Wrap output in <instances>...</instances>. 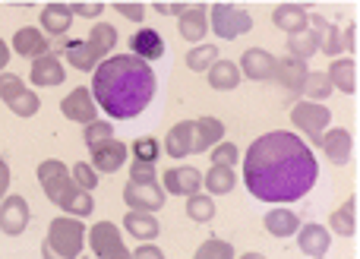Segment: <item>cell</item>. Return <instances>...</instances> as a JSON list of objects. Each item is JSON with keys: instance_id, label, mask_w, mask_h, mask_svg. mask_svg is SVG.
<instances>
[{"instance_id": "18", "label": "cell", "mask_w": 360, "mask_h": 259, "mask_svg": "<svg viewBox=\"0 0 360 259\" xmlns=\"http://www.w3.org/2000/svg\"><path fill=\"white\" fill-rule=\"evenodd\" d=\"M297 244L300 250H304L310 259H326V253H329L332 247V234L326 225H300L297 228Z\"/></svg>"}, {"instance_id": "53", "label": "cell", "mask_w": 360, "mask_h": 259, "mask_svg": "<svg viewBox=\"0 0 360 259\" xmlns=\"http://www.w3.org/2000/svg\"><path fill=\"white\" fill-rule=\"evenodd\" d=\"M86 259H89V256H86Z\"/></svg>"}, {"instance_id": "50", "label": "cell", "mask_w": 360, "mask_h": 259, "mask_svg": "<svg viewBox=\"0 0 360 259\" xmlns=\"http://www.w3.org/2000/svg\"><path fill=\"white\" fill-rule=\"evenodd\" d=\"M6 187H10V165L0 158V199L6 196Z\"/></svg>"}, {"instance_id": "30", "label": "cell", "mask_w": 360, "mask_h": 259, "mask_svg": "<svg viewBox=\"0 0 360 259\" xmlns=\"http://www.w3.org/2000/svg\"><path fill=\"white\" fill-rule=\"evenodd\" d=\"M262 225H266V231L272 237H291V234H297L300 218H297V212H291V209H272V212H266Z\"/></svg>"}, {"instance_id": "16", "label": "cell", "mask_w": 360, "mask_h": 259, "mask_svg": "<svg viewBox=\"0 0 360 259\" xmlns=\"http://www.w3.org/2000/svg\"><path fill=\"white\" fill-rule=\"evenodd\" d=\"M29 80H32V86H38V89L60 86V82L67 80V70H63L60 57H54V54H41V57H35V61H32Z\"/></svg>"}, {"instance_id": "2", "label": "cell", "mask_w": 360, "mask_h": 259, "mask_svg": "<svg viewBox=\"0 0 360 259\" xmlns=\"http://www.w3.org/2000/svg\"><path fill=\"white\" fill-rule=\"evenodd\" d=\"M155 70L133 54H114L92 73V101L114 120H130L155 99Z\"/></svg>"}, {"instance_id": "34", "label": "cell", "mask_w": 360, "mask_h": 259, "mask_svg": "<svg viewBox=\"0 0 360 259\" xmlns=\"http://www.w3.org/2000/svg\"><path fill=\"white\" fill-rule=\"evenodd\" d=\"M319 44H323L319 32H297V35L288 38V57H297V61L307 63L319 51Z\"/></svg>"}, {"instance_id": "28", "label": "cell", "mask_w": 360, "mask_h": 259, "mask_svg": "<svg viewBox=\"0 0 360 259\" xmlns=\"http://www.w3.org/2000/svg\"><path fill=\"white\" fill-rule=\"evenodd\" d=\"M313 32H319V38H323V44H319V51L329 57H342V51H348V44H345V35L338 25L326 23L323 16H313Z\"/></svg>"}, {"instance_id": "42", "label": "cell", "mask_w": 360, "mask_h": 259, "mask_svg": "<svg viewBox=\"0 0 360 259\" xmlns=\"http://www.w3.org/2000/svg\"><path fill=\"white\" fill-rule=\"evenodd\" d=\"M212 152V165H224V168H234L240 161V152H237L234 142H218V146L209 149Z\"/></svg>"}, {"instance_id": "12", "label": "cell", "mask_w": 360, "mask_h": 259, "mask_svg": "<svg viewBox=\"0 0 360 259\" xmlns=\"http://www.w3.org/2000/svg\"><path fill=\"white\" fill-rule=\"evenodd\" d=\"M124 203L133 212H158L165 206V190L158 184H127Z\"/></svg>"}, {"instance_id": "9", "label": "cell", "mask_w": 360, "mask_h": 259, "mask_svg": "<svg viewBox=\"0 0 360 259\" xmlns=\"http://www.w3.org/2000/svg\"><path fill=\"white\" fill-rule=\"evenodd\" d=\"M60 111H63V118H67V120L82 124V127H89V124H95V120H98V105L92 101V92H89V89H82V86L73 89V92L60 101Z\"/></svg>"}, {"instance_id": "21", "label": "cell", "mask_w": 360, "mask_h": 259, "mask_svg": "<svg viewBox=\"0 0 360 259\" xmlns=\"http://www.w3.org/2000/svg\"><path fill=\"white\" fill-rule=\"evenodd\" d=\"M272 23L278 25L288 35H297V32H307V23H310V13H307L304 4H278L272 13Z\"/></svg>"}, {"instance_id": "20", "label": "cell", "mask_w": 360, "mask_h": 259, "mask_svg": "<svg viewBox=\"0 0 360 259\" xmlns=\"http://www.w3.org/2000/svg\"><path fill=\"white\" fill-rule=\"evenodd\" d=\"M63 57H67L76 70H82V73H89V70H95L101 63V54L92 48L89 38H67V42H63Z\"/></svg>"}, {"instance_id": "22", "label": "cell", "mask_w": 360, "mask_h": 259, "mask_svg": "<svg viewBox=\"0 0 360 259\" xmlns=\"http://www.w3.org/2000/svg\"><path fill=\"white\" fill-rule=\"evenodd\" d=\"M224 142V124L218 118L193 120V152H209L212 146Z\"/></svg>"}, {"instance_id": "29", "label": "cell", "mask_w": 360, "mask_h": 259, "mask_svg": "<svg viewBox=\"0 0 360 259\" xmlns=\"http://www.w3.org/2000/svg\"><path fill=\"white\" fill-rule=\"evenodd\" d=\"M209 86L218 89V92H231V89H237L240 86V70H237V63L218 57V61L209 67Z\"/></svg>"}, {"instance_id": "15", "label": "cell", "mask_w": 360, "mask_h": 259, "mask_svg": "<svg viewBox=\"0 0 360 259\" xmlns=\"http://www.w3.org/2000/svg\"><path fill=\"white\" fill-rule=\"evenodd\" d=\"M177 25H180V35L186 42L199 44L209 32V6L205 4H186V10L177 16Z\"/></svg>"}, {"instance_id": "47", "label": "cell", "mask_w": 360, "mask_h": 259, "mask_svg": "<svg viewBox=\"0 0 360 259\" xmlns=\"http://www.w3.org/2000/svg\"><path fill=\"white\" fill-rule=\"evenodd\" d=\"M105 10V4H101V0H92V4H70V13H73V16H98V13Z\"/></svg>"}, {"instance_id": "35", "label": "cell", "mask_w": 360, "mask_h": 259, "mask_svg": "<svg viewBox=\"0 0 360 259\" xmlns=\"http://www.w3.org/2000/svg\"><path fill=\"white\" fill-rule=\"evenodd\" d=\"M215 199L212 196H202V193H193V196H186V215H190V222H212L215 218Z\"/></svg>"}, {"instance_id": "38", "label": "cell", "mask_w": 360, "mask_h": 259, "mask_svg": "<svg viewBox=\"0 0 360 259\" xmlns=\"http://www.w3.org/2000/svg\"><path fill=\"white\" fill-rule=\"evenodd\" d=\"M218 61V48L215 44H196V48L186 54V67L193 73H209V67Z\"/></svg>"}, {"instance_id": "19", "label": "cell", "mask_w": 360, "mask_h": 259, "mask_svg": "<svg viewBox=\"0 0 360 259\" xmlns=\"http://www.w3.org/2000/svg\"><path fill=\"white\" fill-rule=\"evenodd\" d=\"M319 146H323L326 158L332 161V165H348L351 158V149H354V136L348 133V130H326L323 139H319Z\"/></svg>"}, {"instance_id": "17", "label": "cell", "mask_w": 360, "mask_h": 259, "mask_svg": "<svg viewBox=\"0 0 360 259\" xmlns=\"http://www.w3.org/2000/svg\"><path fill=\"white\" fill-rule=\"evenodd\" d=\"M130 54H133V57H139L143 63L165 57V38H162V32L139 25V32L130 38Z\"/></svg>"}, {"instance_id": "27", "label": "cell", "mask_w": 360, "mask_h": 259, "mask_svg": "<svg viewBox=\"0 0 360 259\" xmlns=\"http://www.w3.org/2000/svg\"><path fill=\"white\" fill-rule=\"evenodd\" d=\"M329 82L332 89H342L345 95H354L357 92V63L351 57H342V61H332L329 67Z\"/></svg>"}, {"instance_id": "7", "label": "cell", "mask_w": 360, "mask_h": 259, "mask_svg": "<svg viewBox=\"0 0 360 259\" xmlns=\"http://www.w3.org/2000/svg\"><path fill=\"white\" fill-rule=\"evenodd\" d=\"M291 124L297 127L304 136H310V139L319 146L323 133L332 124V111L326 105H316V101H297V105L291 108Z\"/></svg>"}, {"instance_id": "43", "label": "cell", "mask_w": 360, "mask_h": 259, "mask_svg": "<svg viewBox=\"0 0 360 259\" xmlns=\"http://www.w3.org/2000/svg\"><path fill=\"white\" fill-rule=\"evenodd\" d=\"M86 146L89 149H95L98 142H105V139H114V127L108 124V120H95V124H89L86 127Z\"/></svg>"}, {"instance_id": "25", "label": "cell", "mask_w": 360, "mask_h": 259, "mask_svg": "<svg viewBox=\"0 0 360 259\" xmlns=\"http://www.w3.org/2000/svg\"><path fill=\"white\" fill-rule=\"evenodd\" d=\"M13 51L19 57H41L48 54V38L35 29V25H22V29L13 35Z\"/></svg>"}, {"instance_id": "26", "label": "cell", "mask_w": 360, "mask_h": 259, "mask_svg": "<svg viewBox=\"0 0 360 259\" xmlns=\"http://www.w3.org/2000/svg\"><path fill=\"white\" fill-rule=\"evenodd\" d=\"M162 149L171 158H186V155H193V120H180V124L171 127Z\"/></svg>"}, {"instance_id": "11", "label": "cell", "mask_w": 360, "mask_h": 259, "mask_svg": "<svg viewBox=\"0 0 360 259\" xmlns=\"http://www.w3.org/2000/svg\"><path fill=\"white\" fill-rule=\"evenodd\" d=\"M29 228V203H25L22 196H4L0 199V231L10 237L22 234V231Z\"/></svg>"}, {"instance_id": "13", "label": "cell", "mask_w": 360, "mask_h": 259, "mask_svg": "<svg viewBox=\"0 0 360 259\" xmlns=\"http://www.w3.org/2000/svg\"><path fill=\"white\" fill-rule=\"evenodd\" d=\"M162 187L171 193V196H193L202 187V174L193 165H180V168H168L162 177Z\"/></svg>"}, {"instance_id": "10", "label": "cell", "mask_w": 360, "mask_h": 259, "mask_svg": "<svg viewBox=\"0 0 360 259\" xmlns=\"http://www.w3.org/2000/svg\"><path fill=\"white\" fill-rule=\"evenodd\" d=\"M89 152H92L95 174H117L120 168H124L130 149H127L120 139H105V142H98L95 149H89Z\"/></svg>"}, {"instance_id": "45", "label": "cell", "mask_w": 360, "mask_h": 259, "mask_svg": "<svg viewBox=\"0 0 360 259\" xmlns=\"http://www.w3.org/2000/svg\"><path fill=\"white\" fill-rule=\"evenodd\" d=\"M114 10H117L124 19H130V23H143V16H146V6L143 4H130V0H117Z\"/></svg>"}, {"instance_id": "37", "label": "cell", "mask_w": 360, "mask_h": 259, "mask_svg": "<svg viewBox=\"0 0 360 259\" xmlns=\"http://www.w3.org/2000/svg\"><path fill=\"white\" fill-rule=\"evenodd\" d=\"M300 92H307V101L323 105V101L329 99L335 89H332V82H329V76H326V73H307V82H304V89H300Z\"/></svg>"}, {"instance_id": "36", "label": "cell", "mask_w": 360, "mask_h": 259, "mask_svg": "<svg viewBox=\"0 0 360 259\" xmlns=\"http://www.w3.org/2000/svg\"><path fill=\"white\" fill-rule=\"evenodd\" d=\"M89 42H92V48L98 51L101 57H108L114 48H117V29L108 23H98L92 32H89Z\"/></svg>"}, {"instance_id": "33", "label": "cell", "mask_w": 360, "mask_h": 259, "mask_svg": "<svg viewBox=\"0 0 360 259\" xmlns=\"http://www.w3.org/2000/svg\"><path fill=\"white\" fill-rule=\"evenodd\" d=\"M202 187L212 193V196H221V193H231L237 187V174L234 168L224 165H212L209 174H202Z\"/></svg>"}, {"instance_id": "51", "label": "cell", "mask_w": 360, "mask_h": 259, "mask_svg": "<svg viewBox=\"0 0 360 259\" xmlns=\"http://www.w3.org/2000/svg\"><path fill=\"white\" fill-rule=\"evenodd\" d=\"M6 63H10V44H6L4 38H0V70H4Z\"/></svg>"}, {"instance_id": "6", "label": "cell", "mask_w": 360, "mask_h": 259, "mask_svg": "<svg viewBox=\"0 0 360 259\" xmlns=\"http://www.w3.org/2000/svg\"><path fill=\"white\" fill-rule=\"evenodd\" d=\"M209 23L215 29V35H221L224 42H234L237 35H247L253 29V16L240 4H212Z\"/></svg>"}, {"instance_id": "52", "label": "cell", "mask_w": 360, "mask_h": 259, "mask_svg": "<svg viewBox=\"0 0 360 259\" xmlns=\"http://www.w3.org/2000/svg\"><path fill=\"white\" fill-rule=\"evenodd\" d=\"M240 259H266V256H262V253H243Z\"/></svg>"}, {"instance_id": "4", "label": "cell", "mask_w": 360, "mask_h": 259, "mask_svg": "<svg viewBox=\"0 0 360 259\" xmlns=\"http://www.w3.org/2000/svg\"><path fill=\"white\" fill-rule=\"evenodd\" d=\"M41 187H44V196H48L51 203L57 206V209L70 212V218H86L89 212L95 209L92 193L79 190V187L73 184V177H70V171L57 174V177L41 180Z\"/></svg>"}, {"instance_id": "1", "label": "cell", "mask_w": 360, "mask_h": 259, "mask_svg": "<svg viewBox=\"0 0 360 259\" xmlns=\"http://www.w3.org/2000/svg\"><path fill=\"white\" fill-rule=\"evenodd\" d=\"M319 161L300 136L288 130L253 139L243 155V184L262 203H297L316 187Z\"/></svg>"}, {"instance_id": "46", "label": "cell", "mask_w": 360, "mask_h": 259, "mask_svg": "<svg viewBox=\"0 0 360 259\" xmlns=\"http://www.w3.org/2000/svg\"><path fill=\"white\" fill-rule=\"evenodd\" d=\"M63 171H67V165H63V161H57V158H48V161H41V165H38V180L57 177V174H63Z\"/></svg>"}, {"instance_id": "40", "label": "cell", "mask_w": 360, "mask_h": 259, "mask_svg": "<svg viewBox=\"0 0 360 259\" xmlns=\"http://www.w3.org/2000/svg\"><path fill=\"white\" fill-rule=\"evenodd\" d=\"M133 155H136V161H149V165H155V161L162 158V142H158L155 136H143V139L133 142Z\"/></svg>"}, {"instance_id": "44", "label": "cell", "mask_w": 360, "mask_h": 259, "mask_svg": "<svg viewBox=\"0 0 360 259\" xmlns=\"http://www.w3.org/2000/svg\"><path fill=\"white\" fill-rule=\"evenodd\" d=\"M130 184H158L155 165H149V161H130Z\"/></svg>"}, {"instance_id": "49", "label": "cell", "mask_w": 360, "mask_h": 259, "mask_svg": "<svg viewBox=\"0 0 360 259\" xmlns=\"http://www.w3.org/2000/svg\"><path fill=\"white\" fill-rule=\"evenodd\" d=\"M152 10H158L162 16H180V13L186 10V4H162V0H158V4L152 6Z\"/></svg>"}, {"instance_id": "48", "label": "cell", "mask_w": 360, "mask_h": 259, "mask_svg": "<svg viewBox=\"0 0 360 259\" xmlns=\"http://www.w3.org/2000/svg\"><path fill=\"white\" fill-rule=\"evenodd\" d=\"M130 259H165V253L155 247V244H139V247L130 253Z\"/></svg>"}, {"instance_id": "41", "label": "cell", "mask_w": 360, "mask_h": 259, "mask_svg": "<svg viewBox=\"0 0 360 259\" xmlns=\"http://www.w3.org/2000/svg\"><path fill=\"white\" fill-rule=\"evenodd\" d=\"M70 177H73V184L86 193H92L95 187H98V174H95V168L89 165V161H79V165L70 171Z\"/></svg>"}, {"instance_id": "14", "label": "cell", "mask_w": 360, "mask_h": 259, "mask_svg": "<svg viewBox=\"0 0 360 259\" xmlns=\"http://www.w3.org/2000/svg\"><path fill=\"white\" fill-rule=\"evenodd\" d=\"M275 61H278V57L269 54L266 48H247V51L240 54V67H237V70H240L247 80L262 82V80H272Z\"/></svg>"}, {"instance_id": "5", "label": "cell", "mask_w": 360, "mask_h": 259, "mask_svg": "<svg viewBox=\"0 0 360 259\" xmlns=\"http://www.w3.org/2000/svg\"><path fill=\"white\" fill-rule=\"evenodd\" d=\"M0 101H4L16 118H32V114L41 111L38 92H32L16 73H0Z\"/></svg>"}, {"instance_id": "31", "label": "cell", "mask_w": 360, "mask_h": 259, "mask_svg": "<svg viewBox=\"0 0 360 259\" xmlns=\"http://www.w3.org/2000/svg\"><path fill=\"white\" fill-rule=\"evenodd\" d=\"M124 228L130 231V237L152 244V237H158V218L152 212H127L124 215Z\"/></svg>"}, {"instance_id": "3", "label": "cell", "mask_w": 360, "mask_h": 259, "mask_svg": "<svg viewBox=\"0 0 360 259\" xmlns=\"http://www.w3.org/2000/svg\"><path fill=\"white\" fill-rule=\"evenodd\" d=\"M86 244V225L82 218H54L48 228V237L41 244L44 259H79Z\"/></svg>"}, {"instance_id": "39", "label": "cell", "mask_w": 360, "mask_h": 259, "mask_svg": "<svg viewBox=\"0 0 360 259\" xmlns=\"http://www.w3.org/2000/svg\"><path fill=\"white\" fill-rule=\"evenodd\" d=\"M193 259H234V247H231L228 241L212 237V241L199 244V250L193 253Z\"/></svg>"}, {"instance_id": "23", "label": "cell", "mask_w": 360, "mask_h": 259, "mask_svg": "<svg viewBox=\"0 0 360 259\" xmlns=\"http://www.w3.org/2000/svg\"><path fill=\"white\" fill-rule=\"evenodd\" d=\"M307 73H310V70H307L304 61H297V57H285V61H275L272 80L278 82V86L291 89V92H300L304 82H307Z\"/></svg>"}, {"instance_id": "24", "label": "cell", "mask_w": 360, "mask_h": 259, "mask_svg": "<svg viewBox=\"0 0 360 259\" xmlns=\"http://www.w3.org/2000/svg\"><path fill=\"white\" fill-rule=\"evenodd\" d=\"M73 25V13H70V4H48L41 10V35H57L63 38Z\"/></svg>"}, {"instance_id": "32", "label": "cell", "mask_w": 360, "mask_h": 259, "mask_svg": "<svg viewBox=\"0 0 360 259\" xmlns=\"http://www.w3.org/2000/svg\"><path fill=\"white\" fill-rule=\"evenodd\" d=\"M329 228L342 237H354L357 234V196H351L345 206H338L329 218Z\"/></svg>"}, {"instance_id": "8", "label": "cell", "mask_w": 360, "mask_h": 259, "mask_svg": "<svg viewBox=\"0 0 360 259\" xmlns=\"http://www.w3.org/2000/svg\"><path fill=\"white\" fill-rule=\"evenodd\" d=\"M89 247H92L95 259H130L124 237H120L117 225L114 222H98L89 228Z\"/></svg>"}]
</instances>
